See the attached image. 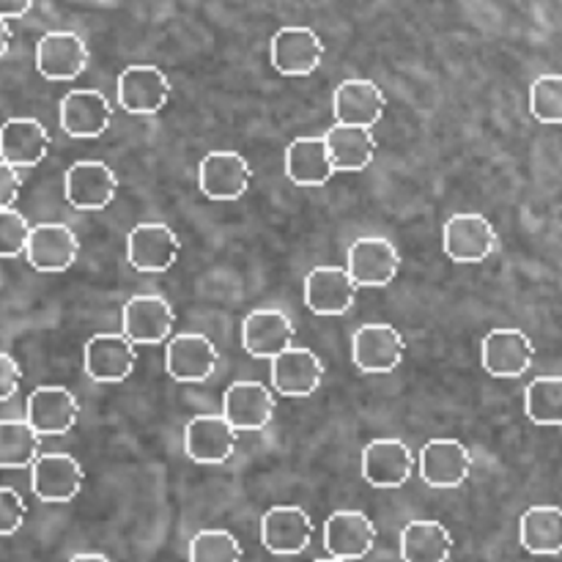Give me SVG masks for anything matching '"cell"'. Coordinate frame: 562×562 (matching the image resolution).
Masks as SVG:
<instances>
[{"mask_svg":"<svg viewBox=\"0 0 562 562\" xmlns=\"http://www.w3.org/2000/svg\"><path fill=\"white\" fill-rule=\"evenodd\" d=\"M453 554V536L439 521H409L401 532L404 562H448Z\"/></svg>","mask_w":562,"mask_h":562,"instance_id":"obj_32","label":"cell"},{"mask_svg":"<svg viewBox=\"0 0 562 562\" xmlns=\"http://www.w3.org/2000/svg\"><path fill=\"white\" fill-rule=\"evenodd\" d=\"M401 269V252L384 236H362L349 247L346 272L357 289H384L395 280Z\"/></svg>","mask_w":562,"mask_h":562,"instance_id":"obj_2","label":"cell"},{"mask_svg":"<svg viewBox=\"0 0 562 562\" xmlns=\"http://www.w3.org/2000/svg\"><path fill=\"white\" fill-rule=\"evenodd\" d=\"M88 47L75 31H49L36 44V69L44 80L69 82L86 71Z\"/></svg>","mask_w":562,"mask_h":562,"instance_id":"obj_12","label":"cell"},{"mask_svg":"<svg viewBox=\"0 0 562 562\" xmlns=\"http://www.w3.org/2000/svg\"><path fill=\"white\" fill-rule=\"evenodd\" d=\"M324 42L311 27H280L272 36V66L285 77H307L322 66Z\"/></svg>","mask_w":562,"mask_h":562,"instance_id":"obj_22","label":"cell"},{"mask_svg":"<svg viewBox=\"0 0 562 562\" xmlns=\"http://www.w3.org/2000/svg\"><path fill=\"white\" fill-rule=\"evenodd\" d=\"M357 291L346 267H316L305 278V305L316 316H344L357 302Z\"/></svg>","mask_w":562,"mask_h":562,"instance_id":"obj_24","label":"cell"},{"mask_svg":"<svg viewBox=\"0 0 562 562\" xmlns=\"http://www.w3.org/2000/svg\"><path fill=\"white\" fill-rule=\"evenodd\" d=\"M324 382V362L316 351L291 346L272 360V384L274 393L283 398H311Z\"/></svg>","mask_w":562,"mask_h":562,"instance_id":"obj_23","label":"cell"},{"mask_svg":"<svg viewBox=\"0 0 562 562\" xmlns=\"http://www.w3.org/2000/svg\"><path fill=\"white\" fill-rule=\"evenodd\" d=\"M313 541V519L307 510L296 505H278L269 508L261 519V543L267 552L280 558L302 554Z\"/></svg>","mask_w":562,"mask_h":562,"instance_id":"obj_17","label":"cell"},{"mask_svg":"<svg viewBox=\"0 0 562 562\" xmlns=\"http://www.w3.org/2000/svg\"><path fill=\"white\" fill-rule=\"evenodd\" d=\"M22 192V176L20 170L5 165L0 159V209H14L16 198Z\"/></svg>","mask_w":562,"mask_h":562,"instance_id":"obj_40","label":"cell"},{"mask_svg":"<svg viewBox=\"0 0 562 562\" xmlns=\"http://www.w3.org/2000/svg\"><path fill=\"white\" fill-rule=\"evenodd\" d=\"M472 472V453L459 439H434L420 450V475L434 488H459Z\"/></svg>","mask_w":562,"mask_h":562,"instance_id":"obj_27","label":"cell"},{"mask_svg":"<svg viewBox=\"0 0 562 562\" xmlns=\"http://www.w3.org/2000/svg\"><path fill=\"white\" fill-rule=\"evenodd\" d=\"M415 456L401 439H376L362 450V477L373 488H401L412 481Z\"/></svg>","mask_w":562,"mask_h":562,"instance_id":"obj_18","label":"cell"},{"mask_svg":"<svg viewBox=\"0 0 562 562\" xmlns=\"http://www.w3.org/2000/svg\"><path fill=\"white\" fill-rule=\"evenodd\" d=\"M25 256L36 272H66L80 256V239L69 225L42 223L31 228Z\"/></svg>","mask_w":562,"mask_h":562,"instance_id":"obj_19","label":"cell"},{"mask_svg":"<svg viewBox=\"0 0 562 562\" xmlns=\"http://www.w3.org/2000/svg\"><path fill=\"white\" fill-rule=\"evenodd\" d=\"M49 132L36 119H9L0 126V159L11 168H33L49 151Z\"/></svg>","mask_w":562,"mask_h":562,"instance_id":"obj_28","label":"cell"},{"mask_svg":"<svg viewBox=\"0 0 562 562\" xmlns=\"http://www.w3.org/2000/svg\"><path fill=\"white\" fill-rule=\"evenodd\" d=\"M190 562H241V543L228 530H201L190 541Z\"/></svg>","mask_w":562,"mask_h":562,"instance_id":"obj_36","label":"cell"},{"mask_svg":"<svg viewBox=\"0 0 562 562\" xmlns=\"http://www.w3.org/2000/svg\"><path fill=\"white\" fill-rule=\"evenodd\" d=\"M22 384V368L11 355L0 351V404L14 398V393Z\"/></svg>","mask_w":562,"mask_h":562,"instance_id":"obj_39","label":"cell"},{"mask_svg":"<svg viewBox=\"0 0 562 562\" xmlns=\"http://www.w3.org/2000/svg\"><path fill=\"white\" fill-rule=\"evenodd\" d=\"M31 225L16 209H0V258H16L25 252Z\"/></svg>","mask_w":562,"mask_h":562,"instance_id":"obj_37","label":"cell"},{"mask_svg":"<svg viewBox=\"0 0 562 562\" xmlns=\"http://www.w3.org/2000/svg\"><path fill=\"white\" fill-rule=\"evenodd\" d=\"M69 562H113V560L104 558V554H77V558H71Z\"/></svg>","mask_w":562,"mask_h":562,"instance_id":"obj_43","label":"cell"},{"mask_svg":"<svg viewBox=\"0 0 562 562\" xmlns=\"http://www.w3.org/2000/svg\"><path fill=\"white\" fill-rule=\"evenodd\" d=\"M335 173L324 137H300L285 151V176L296 187H324Z\"/></svg>","mask_w":562,"mask_h":562,"instance_id":"obj_29","label":"cell"},{"mask_svg":"<svg viewBox=\"0 0 562 562\" xmlns=\"http://www.w3.org/2000/svg\"><path fill=\"white\" fill-rule=\"evenodd\" d=\"M250 162L236 151L206 154L198 168V184L209 201H239L250 190Z\"/></svg>","mask_w":562,"mask_h":562,"instance_id":"obj_11","label":"cell"},{"mask_svg":"<svg viewBox=\"0 0 562 562\" xmlns=\"http://www.w3.org/2000/svg\"><path fill=\"white\" fill-rule=\"evenodd\" d=\"M137 366V349L124 335H93L82 351V368L88 379L99 384H119L132 376Z\"/></svg>","mask_w":562,"mask_h":562,"instance_id":"obj_15","label":"cell"},{"mask_svg":"<svg viewBox=\"0 0 562 562\" xmlns=\"http://www.w3.org/2000/svg\"><path fill=\"white\" fill-rule=\"evenodd\" d=\"M324 143H327L335 170H344V173H360L376 157V137L362 126L335 124L324 135Z\"/></svg>","mask_w":562,"mask_h":562,"instance_id":"obj_31","label":"cell"},{"mask_svg":"<svg viewBox=\"0 0 562 562\" xmlns=\"http://www.w3.org/2000/svg\"><path fill=\"white\" fill-rule=\"evenodd\" d=\"M124 324V338L135 346H157L170 338V329L176 324V311L165 296L137 294L132 296L121 313Z\"/></svg>","mask_w":562,"mask_h":562,"instance_id":"obj_5","label":"cell"},{"mask_svg":"<svg viewBox=\"0 0 562 562\" xmlns=\"http://www.w3.org/2000/svg\"><path fill=\"white\" fill-rule=\"evenodd\" d=\"M294 322L274 307L250 313L241 324V344H245L247 355L258 357V360H274L289 351L294 346Z\"/></svg>","mask_w":562,"mask_h":562,"instance_id":"obj_25","label":"cell"},{"mask_svg":"<svg viewBox=\"0 0 562 562\" xmlns=\"http://www.w3.org/2000/svg\"><path fill=\"white\" fill-rule=\"evenodd\" d=\"M445 256L456 263H483L499 245L497 228L488 217L475 212H461L445 223Z\"/></svg>","mask_w":562,"mask_h":562,"instance_id":"obj_1","label":"cell"},{"mask_svg":"<svg viewBox=\"0 0 562 562\" xmlns=\"http://www.w3.org/2000/svg\"><path fill=\"white\" fill-rule=\"evenodd\" d=\"M64 192L66 201L77 212H99V209H108L115 201L119 176L110 165L86 159V162H75L66 170Z\"/></svg>","mask_w":562,"mask_h":562,"instance_id":"obj_7","label":"cell"},{"mask_svg":"<svg viewBox=\"0 0 562 562\" xmlns=\"http://www.w3.org/2000/svg\"><path fill=\"white\" fill-rule=\"evenodd\" d=\"M42 437L27 420H0V470H27L36 464Z\"/></svg>","mask_w":562,"mask_h":562,"instance_id":"obj_33","label":"cell"},{"mask_svg":"<svg viewBox=\"0 0 562 562\" xmlns=\"http://www.w3.org/2000/svg\"><path fill=\"white\" fill-rule=\"evenodd\" d=\"M27 505L14 488L0 486V538H9L14 532H20V527L25 525Z\"/></svg>","mask_w":562,"mask_h":562,"instance_id":"obj_38","label":"cell"},{"mask_svg":"<svg viewBox=\"0 0 562 562\" xmlns=\"http://www.w3.org/2000/svg\"><path fill=\"white\" fill-rule=\"evenodd\" d=\"M179 234L165 223H140L126 236V258H130L132 269H137V272H168L179 261Z\"/></svg>","mask_w":562,"mask_h":562,"instance_id":"obj_3","label":"cell"},{"mask_svg":"<svg viewBox=\"0 0 562 562\" xmlns=\"http://www.w3.org/2000/svg\"><path fill=\"white\" fill-rule=\"evenodd\" d=\"M25 412L27 426L38 437H60V434H69L77 426L80 404H77L71 390L58 387V384H44V387L33 390Z\"/></svg>","mask_w":562,"mask_h":562,"instance_id":"obj_14","label":"cell"},{"mask_svg":"<svg viewBox=\"0 0 562 562\" xmlns=\"http://www.w3.org/2000/svg\"><path fill=\"white\" fill-rule=\"evenodd\" d=\"M525 415L543 428L562 426V376H538L525 390Z\"/></svg>","mask_w":562,"mask_h":562,"instance_id":"obj_34","label":"cell"},{"mask_svg":"<svg viewBox=\"0 0 562 562\" xmlns=\"http://www.w3.org/2000/svg\"><path fill=\"white\" fill-rule=\"evenodd\" d=\"M168 75L151 64L126 66L119 77V102L132 115H154L170 102Z\"/></svg>","mask_w":562,"mask_h":562,"instance_id":"obj_8","label":"cell"},{"mask_svg":"<svg viewBox=\"0 0 562 562\" xmlns=\"http://www.w3.org/2000/svg\"><path fill=\"white\" fill-rule=\"evenodd\" d=\"M239 431L223 415H198L184 428V450L195 464L220 467L234 456Z\"/></svg>","mask_w":562,"mask_h":562,"instance_id":"obj_9","label":"cell"},{"mask_svg":"<svg viewBox=\"0 0 562 562\" xmlns=\"http://www.w3.org/2000/svg\"><path fill=\"white\" fill-rule=\"evenodd\" d=\"M36 0H0V20H20L33 9Z\"/></svg>","mask_w":562,"mask_h":562,"instance_id":"obj_41","label":"cell"},{"mask_svg":"<svg viewBox=\"0 0 562 562\" xmlns=\"http://www.w3.org/2000/svg\"><path fill=\"white\" fill-rule=\"evenodd\" d=\"M274 415V393L261 382H234L225 390L223 417L236 431H261Z\"/></svg>","mask_w":562,"mask_h":562,"instance_id":"obj_26","label":"cell"},{"mask_svg":"<svg viewBox=\"0 0 562 562\" xmlns=\"http://www.w3.org/2000/svg\"><path fill=\"white\" fill-rule=\"evenodd\" d=\"M519 541L525 552L536 558L562 554V508L558 505H532L519 519Z\"/></svg>","mask_w":562,"mask_h":562,"instance_id":"obj_30","label":"cell"},{"mask_svg":"<svg viewBox=\"0 0 562 562\" xmlns=\"http://www.w3.org/2000/svg\"><path fill=\"white\" fill-rule=\"evenodd\" d=\"M33 477L31 486L42 503L66 505L82 492L86 483V470L80 461L69 453H44L38 456L36 464L31 467Z\"/></svg>","mask_w":562,"mask_h":562,"instance_id":"obj_6","label":"cell"},{"mask_svg":"<svg viewBox=\"0 0 562 562\" xmlns=\"http://www.w3.org/2000/svg\"><path fill=\"white\" fill-rule=\"evenodd\" d=\"M9 47H11V27H9V22L0 20V58L9 53Z\"/></svg>","mask_w":562,"mask_h":562,"instance_id":"obj_42","label":"cell"},{"mask_svg":"<svg viewBox=\"0 0 562 562\" xmlns=\"http://www.w3.org/2000/svg\"><path fill=\"white\" fill-rule=\"evenodd\" d=\"M324 547L335 560H362L376 547V525L362 510H338L324 525Z\"/></svg>","mask_w":562,"mask_h":562,"instance_id":"obj_20","label":"cell"},{"mask_svg":"<svg viewBox=\"0 0 562 562\" xmlns=\"http://www.w3.org/2000/svg\"><path fill=\"white\" fill-rule=\"evenodd\" d=\"M404 349L393 324H366L351 338V357L362 373H393L404 362Z\"/></svg>","mask_w":562,"mask_h":562,"instance_id":"obj_16","label":"cell"},{"mask_svg":"<svg viewBox=\"0 0 562 562\" xmlns=\"http://www.w3.org/2000/svg\"><path fill=\"white\" fill-rule=\"evenodd\" d=\"M384 108H387V97L376 82L366 80V77H351L335 88L333 110L338 124L371 130L382 121Z\"/></svg>","mask_w":562,"mask_h":562,"instance_id":"obj_21","label":"cell"},{"mask_svg":"<svg viewBox=\"0 0 562 562\" xmlns=\"http://www.w3.org/2000/svg\"><path fill=\"white\" fill-rule=\"evenodd\" d=\"M532 119L547 126H562V75H541L530 86Z\"/></svg>","mask_w":562,"mask_h":562,"instance_id":"obj_35","label":"cell"},{"mask_svg":"<svg viewBox=\"0 0 562 562\" xmlns=\"http://www.w3.org/2000/svg\"><path fill=\"white\" fill-rule=\"evenodd\" d=\"M220 362V351L206 335L184 333L168 340L165 349V371L181 384L206 382Z\"/></svg>","mask_w":562,"mask_h":562,"instance_id":"obj_13","label":"cell"},{"mask_svg":"<svg viewBox=\"0 0 562 562\" xmlns=\"http://www.w3.org/2000/svg\"><path fill=\"white\" fill-rule=\"evenodd\" d=\"M481 360L488 376L519 379L525 376L536 360V346L530 335L516 327H497L483 338Z\"/></svg>","mask_w":562,"mask_h":562,"instance_id":"obj_4","label":"cell"},{"mask_svg":"<svg viewBox=\"0 0 562 562\" xmlns=\"http://www.w3.org/2000/svg\"><path fill=\"white\" fill-rule=\"evenodd\" d=\"M316 562H346V560H335V558H324V560H316Z\"/></svg>","mask_w":562,"mask_h":562,"instance_id":"obj_44","label":"cell"},{"mask_svg":"<svg viewBox=\"0 0 562 562\" xmlns=\"http://www.w3.org/2000/svg\"><path fill=\"white\" fill-rule=\"evenodd\" d=\"M58 121L60 130L75 140H93V137H102L113 121V108L104 93L93 88H77L60 99Z\"/></svg>","mask_w":562,"mask_h":562,"instance_id":"obj_10","label":"cell"}]
</instances>
